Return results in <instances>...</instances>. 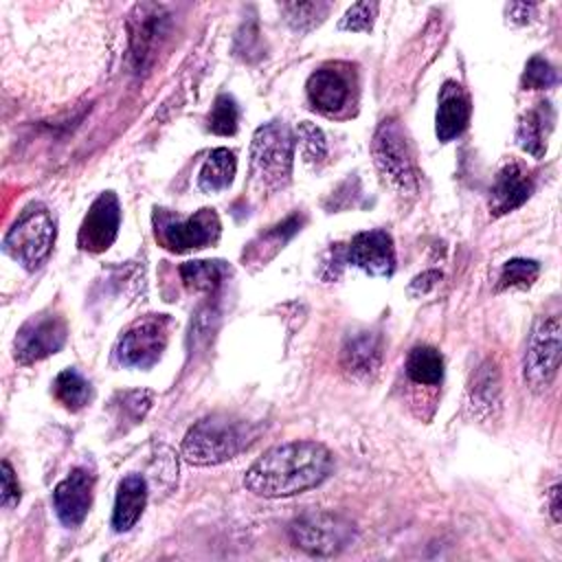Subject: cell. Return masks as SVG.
Wrapping results in <instances>:
<instances>
[{
	"label": "cell",
	"mask_w": 562,
	"mask_h": 562,
	"mask_svg": "<svg viewBox=\"0 0 562 562\" xmlns=\"http://www.w3.org/2000/svg\"><path fill=\"white\" fill-rule=\"evenodd\" d=\"M237 103L231 94H220L213 103V110L209 114V130L220 136H231L237 130Z\"/></svg>",
	"instance_id": "obj_28"
},
{
	"label": "cell",
	"mask_w": 562,
	"mask_h": 562,
	"mask_svg": "<svg viewBox=\"0 0 562 562\" xmlns=\"http://www.w3.org/2000/svg\"><path fill=\"white\" fill-rule=\"evenodd\" d=\"M507 9H509V11H514V13H516V11H518V15H514V18H512V20H514V22H520V24H525V22H529V18H531V13H533V11H536V7H533V4H509V7H507Z\"/></svg>",
	"instance_id": "obj_35"
},
{
	"label": "cell",
	"mask_w": 562,
	"mask_h": 562,
	"mask_svg": "<svg viewBox=\"0 0 562 562\" xmlns=\"http://www.w3.org/2000/svg\"><path fill=\"white\" fill-rule=\"evenodd\" d=\"M55 397L68 408V411H81L90 397H92V389L90 382L75 369H64L53 384Z\"/></svg>",
	"instance_id": "obj_24"
},
{
	"label": "cell",
	"mask_w": 562,
	"mask_h": 562,
	"mask_svg": "<svg viewBox=\"0 0 562 562\" xmlns=\"http://www.w3.org/2000/svg\"><path fill=\"white\" fill-rule=\"evenodd\" d=\"M235 171H237L235 154L226 147H217L204 160V165L200 169V176H198V187L204 193H220V191L231 187V182L235 178Z\"/></svg>",
	"instance_id": "obj_21"
},
{
	"label": "cell",
	"mask_w": 562,
	"mask_h": 562,
	"mask_svg": "<svg viewBox=\"0 0 562 562\" xmlns=\"http://www.w3.org/2000/svg\"><path fill=\"white\" fill-rule=\"evenodd\" d=\"M501 373L492 360H485L470 384V404L476 417L494 419L501 411Z\"/></svg>",
	"instance_id": "obj_20"
},
{
	"label": "cell",
	"mask_w": 562,
	"mask_h": 562,
	"mask_svg": "<svg viewBox=\"0 0 562 562\" xmlns=\"http://www.w3.org/2000/svg\"><path fill=\"white\" fill-rule=\"evenodd\" d=\"M171 29V13L167 7L156 2H138L134 4L127 31H130V64L134 72H145L158 50L162 48Z\"/></svg>",
	"instance_id": "obj_7"
},
{
	"label": "cell",
	"mask_w": 562,
	"mask_h": 562,
	"mask_svg": "<svg viewBox=\"0 0 562 562\" xmlns=\"http://www.w3.org/2000/svg\"><path fill=\"white\" fill-rule=\"evenodd\" d=\"M171 318L165 314L147 316L134 323L116 345V360L123 367L132 369H149L154 367L169 340Z\"/></svg>",
	"instance_id": "obj_10"
},
{
	"label": "cell",
	"mask_w": 562,
	"mask_h": 562,
	"mask_svg": "<svg viewBox=\"0 0 562 562\" xmlns=\"http://www.w3.org/2000/svg\"><path fill=\"white\" fill-rule=\"evenodd\" d=\"M307 99L323 114L340 112L351 99L349 79L336 68H318L307 79Z\"/></svg>",
	"instance_id": "obj_16"
},
{
	"label": "cell",
	"mask_w": 562,
	"mask_h": 562,
	"mask_svg": "<svg viewBox=\"0 0 562 562\" xmlns=\"http://www.w3.org/2000/svg\"><path fill=\"white\" fill-rule=\"evenodd\" d=\"M147 503V481L140 474H127L121 479L114 498L112 527L114 531H130L140 518Z\"/></svg>",
	"instance_id": "obj_18"
},
{
	"label": "cell",
	"mask_w": 562,
	"mask_h": 562,
	"mask_svg": "<svg viewBox=\"0 0 562 562\" xmlns=\"http://www.w3.org/2000/svg\"><path fill=\"white\" fill-rule=\"evenodd\" d=\"M154 226L156 239L173 252H187L211 246L213 241H217L222 228L220 217L213 209H200L195 215L184 220L165 209H156Z\"/></svg>",
	"instance_id": "obj_8"
},
{
	"label": "cell",
	"mask_w": 562,
	"mask_h": 562,
	"mask_svg": "<svg viewBox=\"0 0 562 562\" xmlns=\"http://www.w3.org/2000/svg\"><path fill=\"white\" fill-rule=\"evenodd\" d=\"M68 336L66 321L57 314H37L31 316L15 336L13 349L15 358L22 364L37 362L50 353H57Z\"/></svg>",
	"instance_id": "obj_11"
},
{
	"label": "cell",
	"mask_w": 562,
	"mask_h": 562,
	"mask_svg": "<svg viewBox=\"0 0 562 562\" xmlns=\"http://www.w3.org/2000/svg\"><path fill=\"white\" fill-rule=\"evenodd\" d=\"M250 441L248 424L224 413L200 419L182 439V457L193 465H217L233 459Z\"/></svg>",
	"instance_id": "obj_2"
},
{
	"label": "cell",
	"mask_w": 562,
	"mask_h": 562,
	"mask_svg": "<svg viewBox=\"0 0 562 562\" xmlns=\"http://www.w3.org/2000/svg\"><path fill=\"white\" fill-rule=\"evenodd\" d=\"M375 15H378V2H356L345 11V15L338 22V29L367 33L371 31Z\"/></svg>",
	"instance_id": "obj_31"
},
{
	"label": "cell",
	"mask_w": 562,
	"mask_h": 562,
	"mask_svg": "<svg viewBox=\"0 0 562 562\" xmlns=\"http://www.w3.org/2000/svg\"><path fill=\"white\" fill-rule=\"evenodd\" d=\"M540 274V263L533 259H509L503 263L498 274V290L505 288H529Z\"/></svg>",
	"instance_id": "obj_27"
},
{
	"label": "cell",
	"mask_w": 562,
	"mask_h": 562,
	"mask_svg": "<svg viewBox=\"0 0 562 562\" xmlns=\"http://www.w3.org/2000/svg\"><path fill=\"white\" fill-rule=\"evenodd\" d=\"M334 468V457L321 441H288L266 450L246 472L244 485L263 498L294 496L321 485Z\"/></svg>",
	"instance_id": "obj_1"
},
{
	"label": "cell",
	"mask_w": 562,
	"mask_h": 562,
	"mask_svg": "<svg viewBox=\"0 0 562 562\" xmlns=\"http://www.w3.org/2000/svg\"><path fill=\"white\" fill-rule=\"evenodd\" d=\"M331 4L329 2H283L281 11L285 15V22L299 31V33H307L314 26H318L325 15L329 13Z\"/></svg>",
	"instance_id": "obj_26"
},
{
	"label": "cell",
	"mask_w": 562,
	"mask_h": 562,
	"mask_svg": "<svg viewBox=\"0 0 562 562\" xmlns=\"http://www.w3.org/2000/svg\"><path fill=\"white\" fill-rule=\"evenodd\" d=\"M470 121V99L457 81H446L439 92L435 132L441 143L457 138Z\"/></svg>",
	"instance_id": "obj_17"
},
{
	"label": "cell",
	"mask_w": 562,
	"mask_h": 562,
	"mask_svg": "<svg viewBox=\"0 0 562 562\" xmlns=\"http://www.w3.org/2000/svg\"><path fill=\"white\" fill-rule=\"evenodd\" d=\"M531 193H533V178L520 162L509 160L498 169V173L492 182L490 213L494 217L505 215V213L522 206Z\"/></svg>",
	"instance_id": "obj_15"
},
{
	"label": "cell",
	"mask_w": 562,
	"mask_h": 562,
	"mask_svg": "<svg viewBox=\"0 0 562 562\" xmlns=\"http://www.w3.org/2000/svg\"><path fill=\"white\" fill-rule=\"evenodd\" d=\"M551 514H553V520L560 522V485H553L551 487Z\"/></svg>",
	"instance_id": "obj_36"
},
{
	"label": "cell",
	"mask_w": 562,
	"mask_h": 562,
	"mask_svg": "<svg viewBox=\"0 0 562 562\" xmlns=\"http://www.w3.org/2000/svg\"><path fill=\"white\" fill-rule=\"evenodd\" d=\"M55 220L50 211L33 202L13 222L4 235V252L26 270H37L50 255L55 244Z\"/></svg>",
	"instance_id": "obj_4"
},
{
	"label": "cell",
	"mask_w": 562,
	"mask_h": 562,
	"mask_svg": "<svg viewBox=\"0 0 562 562\" xmlns=\"http://www.w3.org/2000/svg\"><path fill=\"white\" fill-rule=\"evenodd\" d=\"M2 505L4 507H13L20 501V485L15 479V472L11 468V463L4 459L2 461Z\"/></svg>",
	"instance_id": "obj_33"
},
{
	"label": "cell",
	"mask_w": 562,
	"mask_h": 562,
	"mask_svg": "<svg viewBox=\"0 0 562 562\" xmlns=\"http://www.w3.org/2000/svg\"><path fill=\"white\" fill-rule=\"evenodd\" d=\"M382 360V340L373 331H358L349 336L340 351L342 369L351 375L364 378L378 371Z\"/></svg>",
	"instance_id": "obj_19"
},
{
	"label": "cell",
	"mask_w": 562,
	"mask_h": 562,
	"mask_svg": "<svg viewBox=\"0 0 562 562\" xmlns=\"http://www.w3.org/2000/svg\"><path fill=\"white\" fill-rule=\"evenodd\" d=\"M347 261L371 277H391L395 270V248L386 231H362L347 246Z\"/></svg>",
	"instance_id": "obj_13"
},
{
	"label": "cell",
	"mask_w": 562,
	"mask_h": 562,
	"mask_svg": "<svg viewBox=\"0 0 562 562\" xmlns=\"http://www.w3.org/2000/svg\"><path fill=\"white\" fill-rule=\"evenodd\" d=\"M92 490L94 476L83 468H75L64 481L57 483L53 492V507L66 527H79L83 522L92 503Z\"/></svg>",
	"instance_id": "obj_14"
},
{
	"label": "cell",
	"mask_w": 562,
	"mask_h": 562,
	"mask_svg": "<svg viewBox=\"0 0 562 562\" xmlns=\"http://www.w3.org/2000/svg\"><path fill=\"white\" fill-rule=\"evenodd\" d=\"M439 281H441V272L428 270V272H424V274H419V277H415V279L411 281V292H413V294H426V292L432 290Z\"/></svg>",
	"instance_id": "obj_34"
},
{
	"label": "cell",
	"mask_w": 562,
	"mask_h": 562,
	"mask_svg": "<svg viewBox=\"0 0 562 562\" xmlns=\"http://www.w3.org/2000/svg\"><path fill=\"white\" fill-rule=\"evenodd\" d=\"M292 542L314 555H334L351 544L353 525L342 516L312 512L290 525Z\"/></svg>",
	"instance_id": "obj_9"
},
{
	"label": "cell",
	"mask_w": 562,
	"mask_h": 562,
	"mask_svg": "<svg viewBox=\"0 0 562 562\" xmlns=\"http://www.w3.org/2000/svg\"><path fill=\"white\" fill-rule=\"evenodd\" d=\"M119 224H121V206L119 200L114 195V191H103L92 206L88 209L79 235H77V244L81 250L88 252H103L108 250L119 233Z\"/></svg>",
	"instance_id": "obj_12"
},
{
	"label": "cell",
	"mask_w": 562,
	"mask_h": 562,
	"mask_svg": "<svg viewBox=\"0 0 562 562\" xmlns=\"http://www.w3.org/2000/svg\"><path fill=\"white\" fill-rule=\"evenodd\" d=\"M294 160V134L281 121L257 127L250 145V169L255 182L266 191H277L290 182Z\"/></svg>",
	"instance_id": "obj_3"
},
{
	"label": "cell",
	"mask_w": 562,
	"mask_h": 562,
	"mask_svg": "<svg viewBox=\"0 0 562 562\" xmlns=\"http://www.w3.org/2000/svg\"><path fill=\"white\" fill-rule=\"evenodd\" d=\"M555 81H558V75H555L553 66L540 55H533L527 61V66L522 70V79H520L525 90H547V88L555 86Z\"/></svg>",
	"instance_id": "obj_29"
},
{
	"label": "cell",
	"mask_w": 562,
	"mask_h": 562,
	"mask_svg": "<svg viewBox=\"0 0 562 562\" xmlns=\"http://www.w3.org/2000/svg\"><path fill=\"white\" fill-rule=\"evenodd\" d=\"M299 145H301V151H303L305 160L312 162V165H318L327 158L325 134L321 132V127H316L310 121L299 125Z\"/></svg>",
	"instance_id": "obj_30"
},
{
	"label": "cell",
	"mask_w": 562,
	"mask_h": 562,
	"mask_svg": "<svg viewBox=\"0 0 562 562\" xmlns=\"http://www.w3.org/2000/svg\"><path fill=\"white\" fill-rule=\"evenodd\" d=\"M228 268L224 261H187L180 266V277L189 290L195 292H213L222 285Z\"/></svg>",
	"instance_id": "obj_23"
},
{
	"label": "cell",
	"mask_w": 562,
	"mask_h": 562,
	"mask_svg": "<svg viewBox=\"0 0 562 562\" xmlns=\"http://www.w3.org/2000/svg\"><path fill=\"white\" fill-rule=\"evenodd\" d=\"M549 103H540V108L529 110L527 114H522L518 130H516V140L520 145V149H525L527 154L540 158L544 154V110Z\"/></svg>",
	"instance_id": "obj_25"
},
{
	"label": "cell",
	"mask_w": 562,
	"mask_h": 562,
	"mask_svg": "<svg viewBox=\"0 0 562 562\" xmlns=\"http://www.w3.org/2000/svg\"><path fill=\"white\" fill-rule=\"evenodd\" d=\"M560 353H562V321L558 314L538 316L531 325L522 373L525 382L533 393H542L553 382L560 369Z\"/></svg>",
	"instance_id": "obj_6"
},
{
	"label": "cell",
	"mask_w": 562,
	"mask_h": 562,
	"mask_svg": "<svg viewBox=\"0 0 562 562\" xmlns=\"http://www.w3.org/2000/svg\"><path fill=\"white\" fill-rule=\"evenodd\" d=\"M151 406V393L149 391H130L123 395V408L130 415L132 422L143 419V415Z\"/></svg>",
	"instance_id": "obj_32"
},
{
	"label": "cell",
	"mask_w": 562,
	"mask_h": 562,
	"mask_svg": "<svg viewBox=\"0 0 562 562\" xmlns=\"http://www.w3.org/2000/svg\"><path fill=\"white\" fill-rule=\"evenodd\" d=\"M373 160L382 178L400 193L413 198L419 189L417 169L406 143V134L395 119H386L380 123L373 136Z\"/></svg>",
	"instance_id": "obj_5"
},
{
	"label": "cell",
	"mask_w": 562,
	"mask_h": 562,
	"mask_svg": "<svg viewBox=\"0 0 562 562\" xmlns=\"http://www.w3.org/2000/svg\"><path fill=\"white\" fill-rule=\"evenodd\" d=\"M406 375L417 384L437 386L443 378V358L435 347H415L406 358Z\"/></svg>",
	"instance_id": "obj_22"
}]
</instances>
